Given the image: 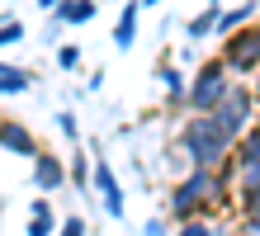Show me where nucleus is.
I'll return each instance as SVG.
<instances>
[{"label": "nucleus", "mask_w": 260, "mask_h": 236, "mask_svg": "<svg viewBox=\"0 0 260 236\" xmlns=\"http://www.w3.org/2000/svg\"><path fill=\"white\" fill-rule=\"evenodd\" d=\"M232 128L218 118V114H199L189 128H185V151H189V161L194 165H218L222 156H227V147H232Z\"/></svg>", "instance_id": "nucleus-1"}, {"label": "nucleus", "mask_w": 260, "mask_h": 236, "mask_svg": "<svg viewBox=\"0 0 260 236\" xmlns=\"http://www.w3.org/2000/svg\"><path fill=\"white\" fill-rule=\"evenodd\" d=\"M213 194H218V180H213V170L208 165H194V175L175 189V198H171V208H175V217H189L199 203H208Z\"/></svg>", "instance_id": "nucleus-2"}, {"label": "nucleus", "mask_w": 260, "mask_h": 236, "mask_svg": "<svg viewBox=\"0 0 260 236\" xmlns=\"http://www.w3.org/2000/svg\"><path fill=\"white\" fill-rule=\"evenodd\" d=\"M227 99V76H222V66H204L199 71V81H194V90H189V104L199 109V114H213Z\"/></svg>", "instance_id": "nucleus-3"}, {"label": "nucleus", "mask_w": 260, "mask_h": 236, "mask_svg": "<svg viewBox=\"0 0 260 236\" xmlns=\"http://www.w3.org/2000/svg\"><path fill=\"white\" fill-rule=\"evenodd\" d=\"M227 66L232 71L260 66V28H246V33H237L232 43H227Z\"/></svg>", "instance_id": "nucleus-4"}, {"label": "nucleus", "mask_w": 260, "mask_h": 236, "mask_svg": "<svg viewBox=\"0 0 260 236\" xmlns=\"http://www.w3.org/2000/svg\"><path fill=\"white\" fill-rule=\"evenodd\" d=\"M213 114H218L232 132H241V128H246V118H251V94L246 90H227V99L213 109Z\"/></svg>", "instance_id": "nucleus-5"}, {"label": "nucleus", "mask_w": 260, "mask_h": 236, "mask_svg": "<svg viewBox=\"0 0 260 236\" xmlns=\"http://www.w3.org/2000/svg\"><path fill=\"white\" fill-rule=\"evenodd\" d=\"M241 203L246 213H260V156H241Z\"/></svg>", "instance_id": "nucleus-6"}, {"label": "nucleus", "mask_w": 260, "mask_h": 236, "mask_svg": "<svg viewBox=\"0 0 260 236\" xmlns=\"http://www.w3.org/2000/svg\"><path fill=\"white\" fill-rule=\"evenodd\" d=\"M95 184H100V194H104V208H109V213L118 217V213H123V189H118L114 170L104 165V161H95Z\"/></svg>", "instance_id": "nucleus-7"}, {"label": "nucleus", "mask_w": 260, "mask_h": 236, "mask_svg": "<svg viewBox=\"0 0 260 236\" xmlns=\"http://www.w3.org/2000/svg\"><path fill=\"white\" fill-rule=\"evenodd\" d=\"M34 180H38V189H43V194H52V189H62L67 170H62V161H57V156H38V170H34Z\"/></svg>", "instance_id": "nucleus-8"}, {"label": "nucleus", "mask_w": 260, "mask_h": 236, "mask_svg": "<svg viewBox=\"0 0 260 236\" xmlns=\"http://www.w3.org/2000/svg\"><path fill=\"white\" fill-rule=\"evenodd\" d=\"M133 38H137V5H128L123 14H118V28H114V43L123 47V52L133 47Z\"/></svg>", "instance_id": "nucleus-9"}, {"label": "nucleus", "mask_w": 260, "mask_h": 236, "mask_svg": "<svg viewBox=\"0 0 260 236\" xmlns=\"http://www.w3.org/2000/svg\"><path fill=\"white\" fill-rule=\"evenodd\" d=\"M90 14H95V0H62L57 5V19H67V24H85Z\"/></svg>", "instance_id": "nucleus-10"}, {"label": "nucleus", "mask_w": 260, "mask_h": 236, "mask_svg": "<svg viewBox=\"0 0 260 236\" xmlns=\"http://www.w3.org/2000/svg\"><path fill=\"white\" fill-rule=\"evenodd\" d=\"M0 128H5V147L10 151H19V156H34V137H28L19 123H0Z\"/></svg>", "instance_id": "nucleus-11"}, {"label": "nucleus", "mask_w": 260, "mask_h": 236, "mask_svg": "<svg viewBox=\"0 0 260 236\" xmlns=\"http://www.w3.org/2000/svg\"><path fill=\"white\" fill-rule=\"evenodd\" d=\"M48 231H52V203L38 198L34 203V217H28V236H48Z\"/></svg>", "instance_id": "nucleus-12"}, {"label": "nucleus", "mask_w": 260, "mask_h": 236, "mask_svg": "<svg viewBox=\"0 0 260 236\" xmlns=\"http://www.w3.org/2000/svg\"><path fill=\"white\" fill-rule=\"evenodd\" d=\"M0 90H5V94H19V90H28V76L5 61V66H0Z\"/></svg>", "instance_id": "nucleus-13"}, {"label": "nucleus", "mask_w": 260, "mask_h": 236, "mask_svg": "<svg viewBox=\"0 0 260 236\" xmlns=\"http://www.w3.org/2000/svg\"><path fill=\"white\" fill-rule=\"evenodd\" d=\"M251 14H255V5H251V0H246V5H241V10H227V14H222V19H218V28H227V33H232V28H241V24H246V19H251Z\"/></svg>", "instance_id": "nucleus-14"}, {"label": "nucleus", "mask_w": 260, "mask_h": 236, "mask_svg": "<svg viewBox=\"0 0 260 236\" xmlns=\"http://www.w3.org/2000/svg\"><path fill=\"white\" fill-rule=\"evenodd\" d=\"M218 19H222V14H218V10H208L204 19H194V24H189V38H204L208 28H218Z\"/></svg>", "instance_id": "nucleus-15"}, {"label": "nucleus", "mask_w": 260, "mask_h": 236, "mask_svg": "<svg viewBox=\"0 0 260 236\" xmlns=\"http://www.w3.org/2000/svg\"><path fill=\"white\" fill-rule=\"evenodd\" d=\"M161 81H166V94H171V99L189 94V90H185V81H180V71H161Z\"/></svg>", "instance_id": "nucleus-16"}, {"label": "nucleus", "mask_w": 260, "mask_h": 236, "mask_svg": "<svg viewBox=\"0 0 260 236\" xmlns=\"http://www.w3.org/2000/svg\"><path fill=\"white\" fill-rule=\"evenodd\" d=\"M57 236H85V222H81V217H67V222H62V231H57Z\"/></svg>", "instance_id": "nucleus-17"}, {"label": "nucleus", "mask_w": 260, "mask_h": 236, "mask_svg": "<svg viewBox=\"0 0 260 236\" xmlns=\"http://www.w3.org/2000/svg\"><path fill=\"white\" fill-rule=\"evenodd\" d=\"M0 38H5V47H14V43H19V38H24V28H19V24H14V19H10V24H5V33H0Z\"/></svg>", "instance_id": "nucleus-18"}, {"label": "nucleus", "mask_w": 260, "mask_h": 236, "mask_svg": "<svg viewBox=\"0 0 260 236\" xmlns=\"http://www.w3.org/2000/svg\"><path fill=\"white\" fill-rule=\"evenodd\" d=\"M76 61H81V47H71V43H67V47H62V66L71 71V66H76Z\"/></svg>", "instance_id": "nucleus-19"}, {"label": "nucleus", "mask_w": 260, "mask_h": 236, "mask_svg": "<svg viewBox=\"0 0 260 236\" xmlns=\"http://www.w3.org/2000/svg\"><path fill=\"white\" fill-rule=\"evenodd\" d=\"M180 236H213L204 222H185V227H180Z\"/></svg>", "instance_id": "nucleus-20"}, {"label": "nucleus", "mask_w": 260, "mask_h": 236, "mask_svg": "<svg viewBox=\"0 0 260 236\" xmlns=\"http://www.w3.org/2000/svg\"><path fill=\"white\" fill-rule=\"evenodd\" d=\"M246 236H260V213H251V222H246Z\"/></svg>", "instance_id": "nucleus-21"}, {"label": "nucleus", "mask_w": 260, "mask_h": 236, "mask_svg": "<svg viewBox=\"0 0 260 236\" xmlns=\"http://www.w3.org/2000/svg\"><path fill=\"white\" fill-rule=\"evenodd\" d=\"M38 5H62V0H38Z\"/></svg>", "instance_id": "nucleus-22"}, {"label": "nucleus", "mask_w": 260, "mask_h": 236, "mask_svg": "<svg viewBox=\"0 0 260 236\" xmlns=\"http://www.w3.org/2000/svg\"><path fill=\"white\" fill-rule=\"evenodd\" d=\"M147 5H156V0H147Z\"/></svg>", "instance_id": "nucleus-23"}, {"label": "nucleus", "mask_w": 260, "mask_h": 236, "mask_svg": "<svg viewBox=\"0 0 260 236\" xmlns=\"http://www.w3.org/2000/svg\"><path fill=\"white\" fill-rule=\"evenodd\" d=\"M208 5H218V0H208Z\"/></svg>", "instance_id": "nucleus-24"}]
</instances>
